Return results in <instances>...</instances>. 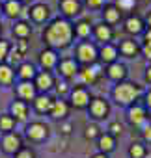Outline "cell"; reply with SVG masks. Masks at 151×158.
Segmentation results:
<instances>
[{"instance_id": "6da1fadb", "label": "cell", "mask_w": 151, "mask_h": 158, "mask_svg": "<svg viewBox=\"0 0 151 158\" xmlns=\"http://www.w3.org/2000/svg\"><path fill=\"white\" fill-rule=\"evenodd\" d=\"M73 34H75V30H73V24L69 21L56 19L43 32V39L52 48H65V47H69V43L73 39Z\"/></svg>"}, {"instance_id": "7a4b0ae2", "label": "cell", "mask_w": 151, "mask_h": 158, "mask_svg": "<svg viewBox=\"0 0 151 158\" xmlns=\"http://www.w3.org/2000/svg\"><path fill=\"white\" fill-rule=\"evenodd\" d=\"M138 93H140V86H136L132 82H121L112 91V95H114L118 104H131L138 97Z\"/></svg>"}, {"instance_id": "3957f363", "label": "cell", "mask_w": 151, "mask_h": 158, "mask_svg": "<svg viewBox=\"0 0 151 158\" xmlns=\"http://www.w3.org/2000/svg\"><path fill=\"white\" fill-rule=\"evenodd\" d=\"M77 58H79V61H82L86 65H93L97 61V48H95V45H92L88 41L80 43L79 48H77Z\"/></svg>"}, {"instance_id": "277c9868", "label": "cell", "mask_w": 151, "mask_h": 158, "mask_svg": "<svg viewBox=\"0 0 151 158\" xmlns=\"http://www.w3.org/2000/svg\"><path fill=\"white\" fill-rule=\"evenodd\" d=\"M2 149L10 154H15L19 149H23V139L19 134L15 132H8L4 138H2Z\"/></svg>"}, {"instance_id": "5b68a950", "label": "cell", "mask_w": 151, "mask_h": 158, "mask_svg": "<svg viewBox=\"0 0 151 158\" xmlns=\"http://www.w3.org/2000/svg\"><path fill=\"white\" fill-rule=\"evenodd\" d=\"M71 104L75 108H86V106H90V93H88V89L82 88V86L75 88L71 91Z\"/></svg>"}, {"instance_id": "8992f818", "label": "cell", "mask_w": 151, "mask_h": 158, "mask_svg": "<svg viewBox=\"0 0 151 158\" xmlns=\"http://www.w3.org/2000/svg\"><path fill=\"white\" fill-rule=\"evenodd\" d=\"M47 134H49L47 125H43V123H39V121L30 123V125L26 127V136H28V139H32V141H41V139L47 138Z\"/></svg>"}, {"instance_id": "52a82bcc", "label": "cell", "mask_w": 151, "mask_h": 158, "mask_svg": "<svg viewBox=\"0 0 151 158\" xmlns=\"http://www.w3.org/2000/svg\"><path fill=\"white\" fill-rule=\"evenodd\" d=\"M34 86H36V89H39V91L45 93V91H49V89L54 86V78H52V74H50L49 71H41V73L36 74Z\"/></svg>"}, {"instance_id": "ba28073f", "label": "cell", "mask_w": 151, "mask_h": 158, "mask_svg": "<svg viewBox=\"0 0 151 158\" xmlns=\"http://www.w3.org/2000/svg\"><path fill=\"white\" fill-rule=\"evenodd\" d=\"M90 114H92L95 119L106 117V114H108V104H106V101L101 99V97H95V99L90 102Z\"/></svg>"}, {"instance_id": "9c48e42d", "label": "cell", "mask_w": 151, "mask_h": 158, "mask_svg": "<svg viewBox=\"0 0 151 158\" xmlns=\"http://www.w3.org/2000/svg\"><path fill=\"white\" fill-rule=\"evenodd\" d=\"M99 74H101V67L99 65H90V67H84V69L79 71V76H80V80L84 84H93Z\"/></svg>"}, {"instance_id": "30bf717a", "label": "cell", "mask_w": 151, "mask_h": 158, "mask_svg": "<svg viewBox=\"0 0 151 158\" xmlns=\"http://www.w3.org/2000/svg\"><path fill=\"white\" fill-rule=\"evenodd\" d=\"M60 10L65 17H75L80 13V2L79 0H60Z\"/></svg>"}, {"instance_id": "8fae6325", "label": "cell", "mask_w": 151, "mask_h": 158, "mask_svg": "<svg viewBox=\"0 0 151 158\" xmlns=\"http://www.w3.org/2000/svg\"><path fill=\"white\" fill-rule=\"evenodd\" d=\"M36 86L32 84V82H26V80H23L19 86H17V93H19V97L23 99V101H34L37 95H36Z\"/></svg>"}, {"instance_id": "7c38bea8", "label": "cell", "mask_w": 151, "mask_h": 158, "mask_svg": "<svg viewBox=\"0 0 151 158\" xmlns=\"http://www.w3.org/2000/svg\"><path fill=\"white\" fill-rule=\"evenodd\" d=\"M58 69H60V73H62L65 78H71V76H75V74L79 73V65H77V61L71 60V58L62 60L60 65H58Z\"/></svg>"}, {"instance_id": "4fadbf2b", "label": "cell", "mask_w": 151, "mask_h": 158, "mask_svg": "<svg viewBox=\"0 0 151 158\" xmlns=\"http://www.w3.org/2000/svg\"><path fill=\"white\" fill-rule=\"evenodd\" d=\"M106 74H108V78H112V80H118V82H119V80H123V78L127 76V67H125L123 63L114 61V63L108 65Z\"/></svg>"}, {"instance_id": "5bb4252c", "label": "cell", "mask_w": 151, "mask_h": 158, "mask_svg": "<svg viewBox=\"0 0 151 158\" xmlns=\"http://www.w3.org/2000/svg\"><path fill=\"white\" fill-rule=\"evenodd\" d=\"M39 63L43 65V69H52L54 65H58V56H56V52H54L52 48L43 50V52L39 54Z\"/></svg>"}, {"instance_id": "9a60e30c", "label": "cell", "mask_w": 151, "mask_h": 158, "mask_svg": "<svg viewBox=\"0 0 151 158\" xmlns=\"http://www.w3.org/2000/svg\"><path fill=\"white\" fill-rule=\"evenodd\" d=\"M129 121H131V125H134V127L144 125V123H145V110H144L142 106H132V108H129Z\"/></svg>"}, {"instance_id": "2e32d148", "label": "cell", "mask_w": 151, "mask_h": 158, "mask_svg": "<svg viewBox=\"0 0 151 158\" xmlns=\"http://www.w3.org/2000/svg\"><path fill=\"white\" fill-rule=\"evenodd\" d=\"M97 147L101 149V152H110L114 147H116V139H114V136L112 134H99V138H97Z\"/></svg>"}, {"instance_id": "e0dca14e", "label": "cell", "mask_w": 151, "mask_h": 158, "mask_svg": "<svg viewBox=\"0 0 151 158\" xmlns=\"http://www.w3.org/2000/svg\"><path fill=\"white\" fill-rule=\"evenodd\" d=\"M49 13H50V10H49V6H45V4H36V6L30 8V17H32L36 23H43V21L49 17Z\"/></svg>"}, {"instance_id": "ac0fdd59", "label": "cell", "mask_w": 151, "mask_h": 158, "mask_svg": "<svg viewBox=\"0 0 151 158\" xmlns=\"http://www.w3.org/2000/svg\"><path fill=\"white\" fill-rule=\"evenodd\" d=\"M119 52H121L123 56H127V58H134V56L140 52V47H138L136 41H132V39H123L121 45H119Z\"/></svg>"}, {"instance_id": "d6986e66", "label": "cell", "mask_w": 151, "mask_h": 158, "mask_svg": "<svg viewBox=\"0 0 151 158\" xmlns=\"http://www.w3.org/2000/svg\"><path fill=\"white\" fill-rule=\"evenodd\" d=\"M67 112H69V106H67V102L65 101H52V108H50V115L54 117V119H63L65 115H67Z\"/></svg>"}, {"instance_id": "ffe728a7", "label": "cell", "mask_w": 151, "mask_h": 158, "mask_svg": "<svg viewBox=\"0 0 151 158\" xmlns=\"http://www.w3.org/2000/svg\"><path fill=\"white\" fill-rule=\"evenodd\" d=\"M52 101L54 99H50L49 95H37L36 99H34V106H36V110L39 112V114H45V112H50V108H52Z\"/></svg>"}, {"instance_id": "44dd1931", "label": "cell", "mask_w": 151, "mask_h": 158, "mask_svg": "<svg viewBox=\"0 0 151 158\" xmlns=\"http://www.w3.org/2000/svg\"><path fill=\"white\" fill-rule=\"evenodd\" d=\"M103 17H105V24H114L121 19V11L118 10V6H105V11H103Z\"/></svg>"}, {"instance_id": "7402d4cb", "label": "cell", "mask_w": 151, "mask_h": 158, "mask_svg": "<svg viewBox=\"0 0 151 158\" xmlns=\"http://www.w3.org/2000/svg\"><path fill=\"white\" fill-rule=\"evenodd\" d=\"M125 30H127L129 34H142V32H144V23H142V19L136 17V15H131V17L125 21Z\"/></svg>"}, {"instance_id": "603a6c76", "label": "cell", "mask_w": 151, "mask_h": 158, "mask_svg": "<svg viewBox=\"0 0 151 158\" xmlns=\"http://www.w3.org/2000/svg\"><path fill=\"white\" fill-rule=\"evenodd\" d=\"M93 32H95V37L99 39V41H103V43H106V41H110L112 39V28L108 26V24H105V23H101V24H95L93 26Z\"/></svg>"}, {"instance_id": "cb8c5ba5", "label": "cell", "mask_w": 151, "mask_h": 158, "mask_svg": "<svg viewBox=\"0 0 151 158\" xmlns=\"http://www.w3.org/2000/svg\"><path fill=\"white\" fill-rule=\"evenodd\" d=\"M11 115L15 117V121H17V119H19V121L26 119V115H28V104H26L24 101H15V102L11 104Z\"/></svg>"}, {"instance_id": "d4e9b609", "label": "cell", "mask_w": 151, "mask_h": 158, "mask_svg": "<svg viewBox=\"0 0 151 158\" xmlns=\"http://www.w3.org/2000/svg\"><path fill=\"white\" fill-rule=\"evenodd\" d=\"M116 58H118V48H116L114 45H108V43H106V45L101 48V60H103L105 63H114Z\"/></svg>"}, {"instance_id": "484cf974", "label": "cell", "mask_w": 151, "mask_h": 158, "mask_svg": "<svg viewBox=\"0 0 151 158\" xmlns=\"http://www.w3.org/2000/svg\"><path fill=\"white\" fill-rule=\"evenodd\" d=\"M36 67L32 65V63H26V61H23L21 65H19V76L23 78V80H26V82H30L32 78H36Z\"/></svg>"}, {"instance_id": "4316f807", "label": "cell", "mask_w": 151, "mask_h": 158, "mask_svg": "<svg viewBox=\"0 0 151 158\" xmlns=\"http://www.w3.org/2000/svg\"><path fill=\"white\" fill-rule=\"evenodd\" d=\"M13 74L15 73L8 63H0V84H4V86L11 84L13 82Z\"/></svg>"}, {"instance_id": "83f0119b", "label": "cell", "mask_w": 151, "mask_h": 158, "mask_svg": "<svg viewBox=\"0 0 151 158\" xmlns=\"http://www.w3.org/2000/svg\"><path fill=\"white\" fill-rule=\"evenodd\" d=\"M30 32H32V28H30V24L24 23V21H21V23H17V24L13 26V34H15V37H19V39H26V37L30 35Z\"/></svg>"}, {"instance_id": "f1b7e54d", "label": "cell", "mask_w": 151, "mask_h": 158, "mask_svg": "<svg viewBox=\"0 0 151 158\" xmlns=\"http://www.w3.org/2000/svg\"><path fill=\"white\" fill-rule=\"evenodd\" d=\"M75 34H77L79 37H88L90 34H92V24H90V21H79L77 24H75Z\"/></svg>"}, {"instance_id": "f546056e", "label": "cell", "mask_w": 151, "mask_h": 158, "mask_svg": "<svg viewBox=\"0 0 151 158\" xmlns=\"http://www.w3.org/2000/svg\"><path fill=\"white\" fill-rule=\"evenodd\" d=\"M15 127V117L10 115V114H4V115H0V130L2 132H11Z\"/></svg>"}, {"instance_id": "4dcf8cb0", "label": "cell", "mask_w": 151, "mask_h": 158, "mask_svg": "<svg viewBox=\"0 0 151 158\" xmlns=\"http://www.w3.org/2000/svg\"><path fill=\"white\" fill-rule=\"evenodd\" d=\"M4 11L8 17H17L21 13V2L19 0H8L6 6H4Z\"/></svg>"}, {"instance_id": "1f68e13d", "label": "cell", "mask_w": 151, "mask_h": 158, "mask_svg": "<svg viewBox=\"0 0 151 158\" xmlns=\"http://www.w3.org/2000/svg\"><path fill=\"white\" fill-rule=\"evenodd\" d=\"M129 156L131 158H144L145 156V147L142 143H132L129 147Z\"/></svg>"}, {"instance_id": "d6a6232c", "label": "cell", "mask_w": 151, "mask_h": 158, "mask_svg": "<svg viewBox=\"0 0 151 158\" xmlns=\"http://www.w3.org/2000/svg\"><path fill=\"white\" fill-rule=\"evenodd\" d=\"M6 60L10 61V63H8L10 67H11V65H15V63H19V65H21V63H23V54H21L19 50H13V52H10V54H8V58H6Z\"/></svg>"}, {"instance_id": "836d02e7", "label": "cell", "mask_w": 151, "mask_h": 158, "mask_svg": "<svg viewBox=\"0 0 151 158\" xmlns=\"http://www.w3.org/2000/svg\"><path fill=\"white\" fill-rule=\"evenodd\" d=\"M136 6V0H118V10L119 11H129Z\"/></svg>"}, {"instance_id": "e575fe53", "label": "cell", "mask_w": 151, "mask_h": 158, "mask_svg": "<svg viewBox=\"0 0 151 158\" xmlns=\"http://www.w3.org/2000/svg\"><path fill=\"white\" fill-rule=\"evenodd\" d=\"M10 54V43L4 41V39H0V63H2Z\"/></svg>"}, {"instance_id": "d590c367", "label": "cell", "mask_w": 151, "mask_h": 158, "mask_svg": "<svg viewBox=\"0 0 151 158\" xmlns=\"http://www.w3.org/2000/svg\"><path fill=\"white\" fill-rule=\"evenodd\" d=\"M15 158H36V154H34V151H32V149L23 147V149H19V151L15 152Z\"/></svg>"}, {"instance_id": "8d00e7d4", "label": "cell", "mask_w": 151, "mask_h": 158, "mask_svg": "<svg viewBox=\"0 0 151 158\" xmlns=\"http://www.w3.org/2000/svg\"><path fill=\"white\" fill-rule=\"evenodd\" d=\"M84 136H86L88 139H93V138H99V128H97V125H90V127L86 128V132H84Z\"/></svg>"}, {"instance_id": "74e56055", "label": "cell", "mask_w": 151, "mask_h": 158, "mask_svg": "<svg viewBox=\"0 0 151 158\" xmlns=\"http://www.w3.org/2000/svg\"><path fill=\"white\" fill-rule=\"evenodd\" d=\"M108 130H110V134H112V136H119V134H121V130H123V127H121V123L114 121V123H110Z\"/></svg>"}, {"instance_id": "f35d334b", "label": "cell", "mask_w": 151, "mask_h": 158, "mask_svg": "<svg viewBox=\"0 0 151 158\" xmlns=\"http://www.w3.org/2000/svg\"><path fill=\"white\" fill-rule=\"evenodd\" d=\"M142 136H144V139H145V141H149V143H151V125H149V127H144Z\"/></svg>"}, {"instance_id": "ab89813d", "label": "cell", "mask_w": 151, "mask_h": 158, "mask_svg": "<svg viewBox=\"0 0 151 158\" xmlns=\"http://www.w3.org/2000/svg\"><path fill=\"white\" fill-rule=\"evenodd\" d=\"M103 2H105V0H86V4H88L90 8H101Z\"/></svg>"}, {"instance_id": "60d3db41", "label": "cell", "mask_w": 151, "mask_h": 158, "mask_svg": "<svg viewBox=\"0 0 151 158\" xmlns=\"http://www.w3.org/2000/svg\"><path fill=\"white\" fill-rule=\"evenodd\" d=\"M26 48H28V45H26V41H24V39H21V41H19V52L23 54V52H24Z\"/></svg>"}, {"instance_id": "b9f144b4", "label": "cell", "mask_w": 151, "mask_h": 158, "mask_svg": "<svg viewBox=\"0 0 151 158\" xmlns=\"http://www.w3.org/2000/svg\"><path fill=\"white\" fill-rule=\"evenodd\" d=\"M56 91H58V93H60V95H63V93H65V91H67V84H63V82H62V84H60V86H58V88H56Z\"/></svg>"}, {"instance_id": "7bdbcfd3", "label": "cell", "mask_w": 151, "mask_h": 158, "mask_svg": "<svg viewBox=\"0 0 151 158\" xmlns=\"http://www.w3.org/2000/svg\"><path fill=\"white\" fill-rule=\"evenodd\" d=\"M71 128H73V127H71L69 123H65V125H62V132H63V134H69V132H71Z\"/></svg>"}, {"instance_id": "ee69618b", "label": "cell", "mask_w": 151, "mask_h": 158, "mask_svg": "<svg viewBox=\"0 0 151 158\" xmlns=\"http://www.w3.org/2000/svg\"><path fill=\"white\" fill-rule=\"evenodd\" d=\"M145 106L151 110V89L147 91V95H145Z\"/></svg>"}, {"instance_id": "f6af8a7d", "label": "cell", "mask_w": 151, "mask_h": 158, "mask_svg": "<svg viewBox=\"0 0 151 158\" xmlns=\"http://www.w3.org/2000/svg\"><path fill=\"white\" fill-rule=\"evenodd\" d=\"M145 80H147V82H151V65L145 69Z\"/></svg>"}, {"instance_id": "bcb514c9", "label": "cell", "mask_w": 151, "mask_h": 158, "mask_svg": "<svg viewBox=\"0 0 151 158\" xmlns=\"http://www.w3.org/2000/svg\"><path fill=\"white\" fill-rule=\"evenodd\" d=\"M144 54L151 60V47H144Z\"/></svg>"}, {"instance_id": "7dc6e473", "label": "cell", "mask_w": 151, "mask_h": 158, "mask_svg": "<svg viewBox=\"0 0 151 158\" xmlns=\"http://www.w3.org/2000/svg\"><path fill=\"white\" fill-rule=\"evenodd\" d=\"M92 158H108V156H106L105 152H97V154H93Z\"/></svg>"}, {"instance_id": "c3c4849f", "label": "cell", "mask_w": 151, "mask_h": 158, "mask_svg": "<svg viewBox=\"0 0 151 158\" xmlns=\"http://www.w3.org/2000/svg\"><path fill=\"white\" fill-rule=\"evenodd\" d=\"M147 24H149V30H151V13H147Z\"/></svg>"}, {"instance_id": "681fc988", "label": "cell", "mask_w": 151, "mask_h": 158, "mask_svg": "<svg viewBox=\"0 0 151 158\" xmlns=\"http://www.w3.org/2000/svg\"><path fill=\"white\" fill-rule=\"evenodd\" d=\"M23 2H30V0H23Z\"/></svg>"}, {"instance_id": "f907efd6", "label": "cell", "mask_w": 151, "mask_h": 158, "mask_svg": "<svg viewBox=\"0 0 151 158\" xmlns=\"http://www.w3.org/2000/svg\"><path fill=\"white\" fill-rule=\"evenodd\" d=\"M0 11H2V4H0Z\"/></svg>"}, {"instance_id": "816d5d0a", "label": "cell", "mask_w": 151, "mask_h": 158, "mask_svg": "<svg viewBox=\"0 0 151 158\" xmlns=\"http://www.w3.org/2000/svg\"><path fill=\"white\" fill-rule=\"evenodd\" d=\"M0 30H2V28H0Z\"/></svg>"}]
</instances>
